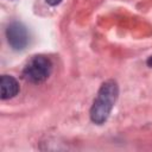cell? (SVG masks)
<instances>
[{
  "instance_id": "obj_1",
  "label": "cell",
  "mask_w": 152,
  "mask_h": 152,
  "mask_svg": "<svg viewBox=\"0 0 152 152\" xmlns=\"http://www.w3.org/2000/svg\"><path fill=\"white\" fill-rule=\"evenodd\" d=\"M118 96L119 87L114 80H108L101 84L90 108V119L94 124L102 125L107 121Z\"/></svg>"
},
{
  "instance_id": "obj_2",
  "label": "cell",
  "mask_w": 152,
  "mask_h": 152,
  "mask_svg": "<svg viewBox=\"0 0 152 152\" xmlns=\"http://www.w3.org/2000/svg\"><path fill=\"white\" fill-rule=\"evenodd\" d=\"M51 71V61L43 55H37L33 56L24 66L23 77L31 83H42L49 78Z\"/></svg>"
},
{
  "instance_id": "obj_3",
  "label": "cell",
  "mask_w": 152,
  "mask_h": 152,
  "mask_svg": "<svg viewBox=\"0 0 152 152\" xmlns=\"http://www.w3.org/2000/svg\"><path fill=\"white\" fill-rule=\"evenodd\" d=\"M6 38L10 46L15 51L24 50L30 40L28 31L26 26L20 21L11 23L6 28Z\"/></svg>"
},
{
  "instance_id": "obj_4",
  "label": "cell",
  "mask_w": 152,
  "mask_h": 152,
  "mask_svg": "<svg viewBox=\"0 0 152 152\" xmlns=\"http://www.w3.org/2000/svg\"><path fill=\"white\" fill-rule=\"evenodd\" d=\"M19 93L18 81L10 75H2L0 78V97L1 100H7L14 97Z\"/></svg>"
},
{
  "instance_id": "obj_5",
  "label": "cell",
  "mask_w": 152,
  "mask_h": 152,
  "mask_svg": "<svg viewBox=\"0 0 152 152\" xmlns=\"http://www.w3.org/2000/svg\"><path fill=\"white\" fill-rule=\"evenodd\" d=\"M62 0H45L46 4H49L50 6H57L58 4H61Z\"/></svg>"
},
{
  "instance_id": "obj_6",
  "label": "cell",
  "mask_w": 152,
  "mask_h": 152,
  "mask_svg": "<svg viewBox=\"0 0 152 152\" xmlns=\"http://www.w3.org/2000/svg\"><path fill=\"white\" fill-rule=\"evenodd\" d=\"M147 65L152 68V56H151V57H150V58L147 59Z\"/></svg>"
}]
</instances>
